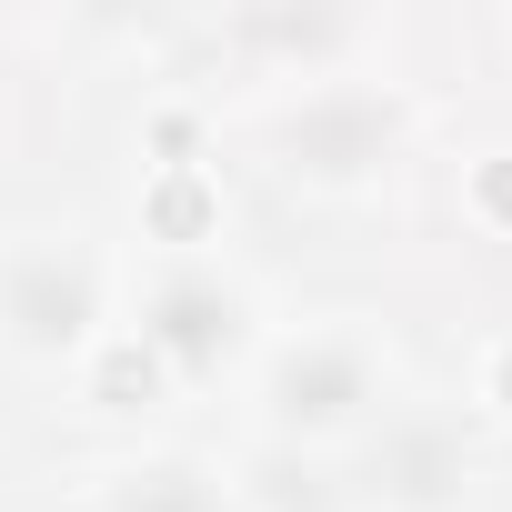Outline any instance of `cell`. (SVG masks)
<instances>
[{
	"label": "cell",
	"mask_w": 512,
	"mask_h": 512,
	"mask_svg": "<svg viewBox=\"0 0 512 512\" xmlns=\"http://www.w3.org/2000/svg\"><path fill=\"white\" fill-rule=\"evenodd\" d=\"M151 382H161V352H151V342H121V352L101 362V382H91V392H101V402H131V392L151 402Z\"/></svg>",
	"instance_id": "obj_8"
},
{
	"label": "cell",
	"mask_w": 512,
	"mask_h": 512,
	"mask_svg": "<svg viewBox=\"0 0 512 512\" xmlns=\"http://www.w3.org/2000/svg\"><path fill=\"white\" fill-rule=\"evenodd\" d=\"M141 342L171 362V372H221L231 362V342H241V292H221L211 272H171L161 292H151V322H141Z\"/></svg>",
	"instance_id": "obj_4"
},
{
	"label": "cell",
	"mask_w": 512,
	"mask_h": 512,
	"mask_svg": "<svg viewBox=\"0 0 512 512\" xmlns=\"http://www.w3.org/2000/svg\"><path fill=\"white\" fill-rule=\"evenodd\" d=\"M392 101L382 91H322V101H302L292 121H282V151H292V171H312V181H362V171H382L392 161Z\"/></svg>",
	"instance_id": "obj_3"
},
{
	"label": "cell",
	"mask_w": 512,
	"mask_h": 512,
	"mask_svg": "<svg viewBox=\"0 0 512 512\" xmlns=\"http://www.w3.org/2000/svg\"><path fill=\"white\" fill-rule=\"evenodd\" d=\"M362 492L392 512H442L462 492V432L452 422H392L362 462Z\"/></svg>",
	"instance_id": "obj_5"
},
{
	"label": "cell",
	"mask_w": 512,
	"mask_h": 512,
	"mask_svg": "<svg viewBox=\"0 0 512 512\" xmlns=\"http://www.w3.org/2000/svg\"><path fill=\"white\" fill-rule=\"evenodd\" d=\"M111 512H221V482L201 462H141V472H121Z\"/></svg>",
	"instance_id": "obj_6"
},
{
	"label": "cell",
	"mask_w": 512,
	"mask_h": 512,
	"mask_svg": "<svg viewBox=\"0 0 512 512\" xmlns=\"http://www.w3.org/2000/svg\"><path fill=\"white\" fill-rule=\"evenodd\" d=\"M492 402H502V412H512V342H502V352H492Z\"/></svg>",
	"instance_id": "obj_9"
},
{
	"label": "cell",
	"mask_w": 512,
	"mask_h": 512,
	"mask_svg": "<svg viewBox=\"0 0 512 512\" xmlns=\"http://www.w3.org/2000/svg\"><path fill=\"white\" fill-rule=\"evenodd\" d=\"M372 392H382V372H372V352H362L352 332L292 342V352L272 362V422H282V432H342V422H362Z\"/></svg>",
	"instance_id": "obj_2"
},
{
	"label": "cell",
	"mask_w": 512,
	"mask_h": 512,
	"mask_svg": "<svg viewBox=\"0 0 512 512\" xmlns=\"http://www.w3.org/2000/svg\"><path fill=\"white\" fill-rule=\"evenodd\" d=\"M0 322H11V342H31V352H71L101 322V272L81 251L41 241V251H21V262L0 272Z\"/></svg>",
	"instance_id": "obj_1"
},
{
	"label": "cell",
	"mask_w": 512,
	"mask_h": 512,
	"mask_svg": "<svg viewBox=\"0 0 512 512\" xmlns=\"http://www.w3.org/2000/svg\"><path fill=\"white\" fill-rule=\"evenodd\" d=\"M482 201H492V211H512V171H492V181H482Z\"/></svg>",
	"instance_id": "obj_10"
},
{
	"label": "cell",
	"mask_w": 512,
	"mask_h": 512,
	"mask_svg": "<svg viewBox=\"0 0 512 512\" xmlns=\"http://www.w3.org/2000/svg\"><path fill=\"white\" fill-rule=\"evenodd\" d=\"M251 502H262V512H332V482L302 452H262V462H251Z\"/></svg>",
	"instance_id": "obj_7"
}]
</instances>
